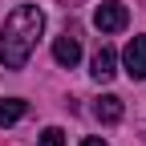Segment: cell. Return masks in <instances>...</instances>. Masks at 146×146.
Segmentation results:
<instances>
[{"label":"cell","mask_w":146,"mask_h":146,"mask_svg":"<svg viewBox=\"0 0 146 146\" xmlns=\"http://www.w3.org/2000/svg\"><path fill=\"white\" fill-rule=\"evenodd\" d=\"M45 29V12L36 4H16L8 12L4 29H0V65L4 69H25L33 49H36V36Z\"/></svg>","instance_id":"1"},{"label":"cell","mask_w":146,"mask_h":146,"mask_svg":"<svg viewBox=\"0 0 146 146\" xmlns=\"http://www.w3.org/2000/svg\"><path fill=\"white\" fill-rule=\"evenodd\" d=\"M94 25H98L102 33H122L126 25H130V12H126V4L110 0V4H98V12H94Z\"/></svg>","instance_id":"2"},{"label":"cell","mask_w":146,"mask_h":146,"mask_svg":"<svg viewBox=\"0 0 146 146\" xmlns=\"http://www.w3.org/2000/svg\"><path fill=\"white\" fill-rule=\"evenodd\" d=\"M122 61H126V73H130V81H142V77H146V36H134V41L126 45Z\"/></svg>","instance_id":"3"},{"label":"cell","mask_w":146,"mask_h":146,"mask_svg":"<svg viewBox=\"0 0 146 146\" xmlns=\"http://www.w3.org/2000/svg\"><path fill=\"white\" fill-rule=\"evenodd\" d=\"M53 57H57V65H65V69H73L81 61V41L73 33H61L57 36V45H53Z\"/></svg>","instance_id":"4"},{"label":"cell","mask_w":146,"mask_h":146,"mask_svg":"<svg viewBox=\"0 0 146 146\" xmlns=\"http://www.w3.org/2000/svg\"><path fill=\"white\" fill-rule=\"evenodd\" d=\"M114 65H118L114 49H98V53H94V61H89V73H94V81H110V77L118 73Z\"/></svg>","instance_id":"5"},{"label":"cell","mask_w":146,"mask_h":146,"mask_svg":"<svg viewBox=\"0 0 146 146\" xmlns=\"http://www.w3.org/2000/svg\"><path fill=\"white\" fill-rule=\"evenodd\" d=\"M122 98H114V94H106V98H98V106H94V118L98 122H106V126H114V122H122Z\"/></svg>","instance_id":"6"},{"label":"cell","mask_w":146,"mask_h":146,"mask_svg":"<svg viewBox=\"0 0 146 146\" xmlns=\"http://www.w3.org/2000/svg\"><path fill=\"white\" fill-rule=\"evenodd\" d=\"M29 114V106L21 98H0V126H12V122H21Z\"/></svg>","instance_id":"7"},{"label":"cell","mask_w":146,"mask_h":146,"mask_svg":"<svg viewBox=\"0 0 146 146\" xmlns=\"http://www.w3.org/2000/svg\"><path fill=\"white\" fill-rule=\"evenodd\" d=\"M36 146H65V134L57 130V126H49V130L41 134V142H36Z\"/></svg>","instance_id":"8"},{"label":"cell","mask_w":146,"mask_h":146,"mask_svg":"<svg viewBox=\"0 0 146 146\" xmlns=\"http://www.w3.org/2000/svg\"><path fill=\"white\" fill-rule=\"evenodd\" d=\"M81 146H106V142H102V138H85Z\"/></svg>","instance_id":"9"}]
</instances>
